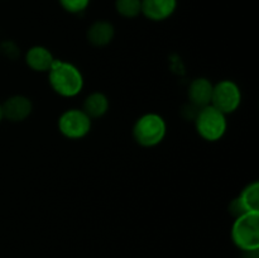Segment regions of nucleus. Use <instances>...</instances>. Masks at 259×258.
I'll use <instances>...</instances> for the list:
<instances>
[{"mask_svg": "<svg viewBox=\"0 0 259 258\" xmlns=\"http://www.w3.org/2000/svg\"><path fill=\"white\" fill-rule=\"evenodd\" d=\"M48 83L55 94L61 98H75L85 86V78L80 68L72 62L56 58L47 72Z\"/></svg>", "mask_w": 259, "mask_h": 258, "instance_id": "obj_1", "label": "nucleus"}, {"mask_svg": "<svg viewBox=\"0 0 259 258\" xmlns=\"http://www.w3.org/2000/svg\"><path fill=\"white\" fill-rule=\"evenodd\" d=\"M168 132L167 121L161 114L146 113L133 124L132 136L134 142L144 148H153L164 141Z\"/></svg>", "mask_w": 259, "mask_h": 258, "instance_id": "obj_2", "label": "nucleus"}, {"mask_svg": "<svg viewBox=\"0 0 259 258\" xmlns=\"http://www.w3.org/2000/svg\"><path fill=\"white\" fill-rule=\"evenodd\" d=\"M228 115L212 105L199 109L194 119L196 133L201 139L215 143L224 138L228 132Z\"/></svg>", "mask_w": 259, "mask_h": 258, "instance_id": "obj_3", "label": "nucleus"}, {"mask_svg": "<svg viewBox=\"0 0 259 258\" xmlns=\"http://www.w3.org/2000/svg\"><path fill=\"white\" fill-rule=\"evenodd\" d=\"M230 237L242 252L259 249V212H245L234 218Z\"/></svg>", "mask_w": 259, "mask_h": 258, "instance_id": "obj_4", "label": "nucleus"}, {"mask_svg": "<svg viewBox=\"0 0 259 258\" xmlns=\"http://www.w3.org/2000/svg\"><path fill=\"white\" fill-rule=\"evenodd\" d=\"M57 128L66 139L80 141L90 134L93 119L81 108H70L58 116Z\"/></svg>", "mask_w": 259, "mask_h": 258, "instance_id": "obj_5", "label": "nucleus"}, {"mask_svg": "<svg viewBox=\"0 0 259 258\" xmlns=\"http://www.w3.org/2000/svg\"><path fill=\"white\" fill-rule=\"evenodd\" d=\"M243 94L242 89L235 81L224 78L214 83L212 88L211 104L214 108L224 113L225 115L235 113L242 105Z\"/></svg>", "mask_w": 259, "mask_h": 258, "instance_id": "obj_6", "label": "nucleus"}, {"mask_svg": "<svg viewBox=\"0 0 259 258\" xmlns=\"http://www.w3.org/2000/svg\"><path fill=\"white\" fill-rule=\"evenodd\" d=\"M3 111H4V119L12 121V123H20L27 120L33 113V103L28 96L12 95L2 103Z\"/></svg>", "mask_w": 259, "mask_h": 258, "instance_id": "obj_7", "label": "nucleus"}, {"mask_svg": "<svg viewBox=\"0 0 259 258\" xmlns=\"http://www.w3.org/2000/svg\"><path fill=\"white\" fill-rule=\"evenodd\" d=\"M179 0H142V15L152 22H164L176 13Z\"/></svg>", "mask_w": 259, "mask_h": 258, "instance_id": "obj_8", "label": "nucleus"}, {"mask_svg": "<svg viewBox=\"0 0 259 258\" xmlns=\"http://www.w3.org/2000/svg\"><path fill=\"white\" fill-rule=\"evenodd\" d=\"M212 88L214 83L207 77H196L191 80L187 86V98L189 104L195 108L201 109L211 104Z\"/></svg>", "mask_w": 259, "mask_h": 258, "instance_id": "obj_9", "label": "nucleus"}, {"mask_svg": "<svg viewBox=\"0 0 259 258\" xmlns=\"http://www.w3.org/2000/svg\"><path fill=\"white\" fill-rule=\"evenodd\" d=\"M55 60L56 57L51 52L50 48L39 45L32 46L27 51L24 57V61L28 67L38 73H47L52 63L55 62Z\"/></svg>", "mask_w": 259, "mask_h": 258, "instance_id": "obj_10", "label": "nucleus"}, {"mask_svg": "<svg viewBox=\"0 0 259 258\" xmlns=\"http://www.w3.org/2000/svg\"><path fill=\"white\" fill-rule=\"evenodd\" d=\"M86 38L94 47H106L115 38V27L109 20H96L88 28Z\"/></svg>", "mask_w": 259, "mask_h": 258, "instance_id": "obj_11", "label": "nucleus"}, {"mask_svg": "<svg viewBox=\"0 0 259 258\" xmlns=\"http://www.w3.org/2000/svg\"><path fill=\"white\" fill-rule=\"evenodd\" d=\"M109 108H110V101L108 96L101 91H94L86 96L81 109L94 120V119H100L105 116Z\"/></svg>", "mask_w": 259, "mask_h": 258, "instance_id": "obj_12", "label": "nucleus"}, {"mask_svg": "<svg viewBox=\"0 0 259 258\" xmlns=\"http://www.w3.org/2000/svg\"><path fill=\"white\" fill-rule=\"evenodd\" d=\"M237 197L245 212H259V182L257 180L248 184Z\"/></svg>", "mask_w": 259, "mask_h": 258, "instance_id": "obj_13", "label": "nucleus"}, {"mask_svg": "<svg viewBox=\"0 0 259 258\" xmlns=\"http://www.w3.org/2000/svg\"><path fill=\"white\" fill-rule=\"evenodd\" d=\"M115 10L125 19H134L142 14V0H115Z\"/></svg>", "mask_w": 259, "mask_h": 258, "instance_id": "obj_14", "label": "nucleus"}, {"mask_svg": "<svg viewBox=\"0 0 259 258\" xmlns=\"http://www.w3.org/2000/svg\"><path fill=\"white\" fill-rule=\"evenodd\" d=\"M91 0H58L61 8L70 14H81L90 5Z\"/></svg>", "mask_w": 259, "mask_h": 258, "instance_id": "obj_15", "label": "nucleus"}, {"mask_svg": "<svg viewBox=\"0 0 259 258\" xmlns=\"http://www.w3.org/2000/svg\"><path fill=\"white\" fill-rule=\"evenodd\" d=\"M228 210H229V212L234 218L239 217V215L245 214L244 209H243L242 205H240V202H239V200H238V197H235V199H233L232 201L229 202V206H228Z\"/></svg>", "mask_w": 259, "mask_h": 258, "instance_id": "obj_16", "label": "nucleus"}, {"mask_svg": "<svg viewBox=\"0 0 259 258\" xmlns=\"http://www.w3.org/2000/svg\"><path fill=\"white\" fill-rule=\"evenodd\" d=\"M243 258H259V249L243 252Z\"/></svg>", "mask_w": 259, "mask_h": 258, "instance_id": "obj_17", "label": "nucleus"}, {"mask_svg": "<svg viewBox=\"0 0 259 258\" xmlns=\"http://www.w3.org/2000/svg\"><path fill=\"white\" fill-rule=\"evenodd\" d=\"M4 120V111H3V105L2 103H0V123Z\"/></svg>", "mask_w": 259, "mask_h": 258, "instance_id": "obj_18", "label": "nucleus"}]
</instances>
